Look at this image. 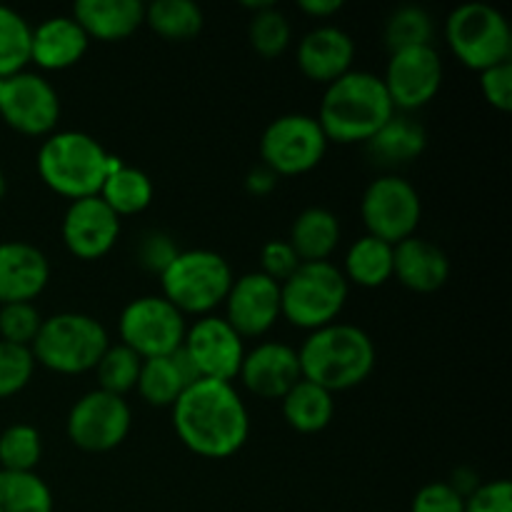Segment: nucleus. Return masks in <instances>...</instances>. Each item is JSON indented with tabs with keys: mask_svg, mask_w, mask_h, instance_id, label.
Masks as SVG:
<instances>
[{
	"mask_svg": "<svg viewBox=\"0 0 512 512\" xmlns=\"http://www.w3.org/2000/svg\"><path fill=\"white\" fill-rule=\"evenodd\" d=\"M170 410L175 435L198 458L225 460L248 443L250 413L233 383L198 380Z\"/></svg>",
	"mask_w": 512,
	"mask_h": 512,
	"instance_id": "nucleus-1",
	"label": "nucleus"
},
{
	"mask_svg": "<svg viewBox=\"0 0 512 512\" xmlns=\"http://www.w3.org/2000/svg\"><path fill=\"white\" fill-rule=\"evenodd\" d=\"M395 115L393 100L380 75L350 70L335 83L325 85L318 123L328 143H368Z\"/></svg>",
	"mask_w": 512,
	"mask_h": 512,
	"instance_id": "nucleus-2",
	"label": "nucleus"
},
{
	"mask_svg": "<svg viewBox=\"0 0 512 512\" xmlns=\"http://www.w3.org/2000/svg\"><path fill=\"white\" fill-rule=\"evenodd\" d=\"M123 160L108 153L93 135L83 130H55L43 140L38 150L40 180L45 188L60 198L73 200L95 198L103 188L105 178L118 170Z\"/></svg>",
	"mask_w": 512,
	"mask_h": 512,
	"instance_id": "nucleus-3",
	"label": "nucleus"
},
{
	"mask_svg": "<svg viewBox=\"0 0 512 512\" xmlns=\"http://www.w3.org/2000/svg\"><path fill=\"white\" fill-rule=\"evenodd\" d=\"M303 380L320 385L328 393L358 388L375 370V343L363 328L333 323L313 330L298 348Z\"/></svg>",
	"mask_w": 512,
	"mask_h": 512,
	"instance_id": "nucleus-4",
	"label": "nucleus"
},
{
	"mask_svg": "<svg viewBox=\"0 0 512 512\" xmlns=\"http://www.w3.org/2000/svg\"><path fill=\"white\" fill-rule=\"evenodd\" d=\"M110 338L98 318L85 313H55L43 318L30 353L35 365L58 375H83L95 370Z\"/></svg>",
	"mask_w": 512,
	"mask_h": 512,
	"instance_id": "nucleus-5",
	"label": "nucleus"
},
{
	"mask_svg": "<svg viewBox=\"0 0 512 512\" xmlns=\"http://www.w3.org/2000/svg\"><path fill=\"white\" fill-rule=\"evenodd\" d=\"M235 275L228 260L208 248L180 250L160 275L163 298L183 315H213L225 303Z\"/></svg>",
	"mask_w": 512,
	"mask_h": 512,
	"instance_id": "nucleus-6",
	"label": "nucleus"
},
{
	"mask_svg": "<svg viewBox=\"0 0 512 512\" xmlns=\"http://www.w3.org/2000/svg\"><path fill=\"white\" fill-rule=\"evenodd\" d=\"M348 295L350 283L338 265L330 260L300 263V268L280 283V315L295 328L313 333L338 323Z\"/></svg>",
	"mask_w": 512,
	"mask_h": 512,
	"instance_id": "nucleus-7",
	"label": "nucleus"
},
{
	"mask_svg": "<svg viewBox=\"0 0 512 512\" xmlns=\"http://www.w3.org/2000/svg\"><path fill=\"white\" fill-rule=\"evenodd\" d=\"M445 40L460 65L483 73L512 55L510 23L488 3H463L445 20Z\"/></svg>",
	"mask_w": 512,
	"mask_h": 512,
	"instance_id": "nucleus-8",
	"label": "nucleus"
},
{
	"mask_svg": "<svg viewBox=\"0 0 512 512\" xmlns=\"http://www.w3.org/2000/svg\"><path fill=\"white\" fill-rule=\"evenodd\" d=\"M328 145L318 118L288 113L275 118L260 135V160L278 178H298L323 163Z\"/></svg>",
	"mask_w": 512,
	"mask_h": 512,
	"instance_id": "nucleus-9",
	"label": "nucleus"
},
{
	"mask_svg": "<svg viewBox=\"0 0 512 512\" xmlns=\"http://www.w3.org/2000/svg\"><path fill=\"white\" fill-rule=\"evenodd\" d=\"M185 333V315L163 295H140L130 300L118 318L120 343L140 360L173 355L183 348Z\"/></svg>",
	"mask_w": 512,
	"mask_h": 512,
	"instance_id": "nucleus-10",
	"label": "nucleus"
},
{
	"mask_svg": "<svg viewBox=\"0 0 512 512\" xmlns=\"http://www.w3.org/2000/svg\"><path fill=\"white\" fill-rule=\"evenodd\" d=\"M360 218L368 235L395 248L418 233L423 200L410 180L400 175H380L360 198Z\"/></svg>",
	"mask_w": 512,
	"mask_h": 512,
	"instance_id": "nucleus-11",
	"label": "nucleus"
},
{
	"mask_svg": "<svg viewBox=\"0 0 512 512\" xmlns=\"http://www.w3.org/2000/svg\"><path fill=\"white\" fill-rule=\"evenodd\" d=\"M133 428V410L120 395L90 390L70 408L65 430L68 440L83 453H110L125 443Z\"/></svg>",
	"mask_w": 512,
	"mask_h": 512,
	"instance_id": "nucleus-12",
	"label": "nucleus"
},
{
	"mask_svg": "<svg viewBox=\"0 0 512 512\" xmlns=\"http://www.w3.org/2000/svg\"><path fill=\"white\" fill-rule=\"evenodd\" d=\"M0 118L13 130L48 138L60 120L58 90L40 73L20 70L0 80Z\"/></svg>",
	"mask_w": 512,
	"mask_h": 512,
	"instance_id": "nucleus-13",
	"label": "nucleus"
},
{
	"mask_svg": "<svg viewBox=\"0 0 512 512\" xmlns=\"http://www.w3.org/2000/svg\"><path fill=\"white\" fill-rule=\"evenodd\" d=\"M183 350L193 360L200 380L233 383L245 358V340L220 315H205L188 325Z\"/></svg>",
	"mask_w": 512,
	"mask_h": 512,
	"instance_id": "nucleus-14",
	"label": "nucleus"
},
{
	"mask_svg": "<svg viewBox=\"0 0 512 512\" xmlns=\"http://www.w3.org/2000/svg\"><path fill=\"white\" fill-rule=\"evenodd\" d=\"M445 70L433 45L390 53L383 83L395 110H420L440 93Z\"/></svg>",
	"mask_w": 512,
	"mask_h": 512,
	"instance_id": "nucleus-15",
	"label": "nucleus"
},
{
	"mask_svg": "<svg viewBox=\"0 0 512 512\" xmlns=\"http://www.w3.org/2000/svg\"><path fill=\"white\" fill-rule=\"evenodd\" d=\"M225 320L240 338H263L280 318V283L260 270L233 280L225 298Z\"/></svg>",
	"mask_w": 512,
	"mask_h": 512,
	"instance_id": "nucleus-16",
	"label": "nucleus"
},
{
	"mask_svg": "<svg viewBox=\"0 0 512 512\" xmlns=\"http://www.w3.org/2000/svg\"><path fill=\"white\" fill-rule=\"evenodd\" d=\"M60 238L78 260H100L115 248L120 238V218L95 195L73 200L63 215Z\"/></svg>",
	"mask_w": 512,
	"mask_h": 512,
	"instance_id": "nucleus-17",
	"label": "nucleus"
},
{
	"mask_svg": "<svg viewBox=\"0 0 512 512\" xmlns=\"http://www.w3.org/2000/svg\"><path fill=\"white\" fill-rule=\"evenodd\" d=\"M238 378L255 398L283 400L303 380L298 350L278 340L258 343L253 350H245Z\"/></svg>",
	"mask_w": 512,
	"mask_h": 512,
	"instance_id": "nucleus-18",
	"label": "nucleus"
},
{
	"mask_svg": "<svg viewBox=\"0 0 512 512\" xmlns=\"http://www.w3.org/2000/svg\"><path fill=\"white\" fill-rule=\"evenodd\" d=\"M295 60L305 78L330 85L353 70L355 40L338 25L323 23L303 35Z\"/></svg>",
	"mask_w": 512,
	"mask_h": 512,
	"instance_id": "nucleus-19",
	"label": "nucleus"
},
{
	"mask_svg": "<svg viewBox=\"0 0 512 512\" xmlns=\"http://www.w3.org/2000/svg\"><path fill=\"white\" fill-rule=\"evenodd\" d=\"M50 283L45 253L23 240L0 243V305L33 303Z\"/></svg>",
	"mask_w": 512,
	"mask_h": 512,
	"instance_id": "nucleus-20",
	"label": "nucleus"
},
{
	"mask_svg": "<svg viewBox=\"0 0 512 512\" xmlns=\"http://www.w3.org/2000/svg\"><path fill=\"white\" fill-rule=\"evenodd\" d=\"M90 48V38L85 30L75 23L73 15H53L45 18L33 28L30 40V63L40 70L60 73L85 58Z\"/></svg>",
	"mask_w": 512,
	"mask_h": 512,
	"instance_id": "nucleus-21",
	"label": "nucleus"
},
{
	"mask_svg": "<svg viewBox=\"0 0 512 512\" xmlns=\"http://www.w3.org/2000/svg\"><path fill=\"white\" fill-rule=\"evenodd\" d=\"M393 278L413 293H435L450 280V258L428 238L403 240L393 248Z\"/></svg>",
	"mask_w": 512,
	"mask_h": 512,
	"instance_id": "nucleus-22",
	"label": "nucleus"
},
{
	"mask_svg": "<svg viewBox=\"0 0 512 512\" xmlns=\"http://www.w3.org/2000/svg\"><path fill=\"white\" fill-rule=\"evenodd\" d=\"M73 18L90 40L120 43L145 25V5L140 0H80Z\"/></svg>",
	"mask_w": 512,
	"mask_h": 512,
	"instance_id": "nucleus-23",
	"label": "nucleus"
},
{
	"mask_svg": "<svg viewBox=\"0 0 512 512\" xmlns=\"http://www.w3.org/2000/svg\"><path fill=\"white\" fill-rule=\"evenodd\" d=\"M343 228L333 210L305 208L290 228V248L300 258V263H325L338 250Z\"/></svg>",
	"mask_w": 512,
	"mask_h": 512,
	"instance_id": "nucleus-24",
	"label": "nucleus"
},
{
	"mask_svg": "<svg viewBox=\"0 0 512 512\" xmlns=\"http://www.w3.org/2000/svg\"><path fill=\"white\" fill-rule=\"evenodd\" d=\"M365 145L380 165H408L425 153L428 133L418 120L395 113Z\"/></svg>",
	"mask_w": 512,
	"mask_h": 512,
	"instance_id": "nucleus-25",
	"label": "nucleus"
},
{
	"mask_svg": "<svg viewBox=\"0 0 512 512\" xmlns=\"http://www.w3.org/2000/svg\"><path fill=\"white\" fill-rule=\"evenodd\" d=\"M283 418L295 433L315 435L323 433L335 415V398L320 385L310 380H300L283 400H280Z\"/></svg>",
	"mask_w": 512,
	"mask_h": 512,
	"instance_id": "nucleus-26",
	"label": "nucleus"
},
{
	"mask_svg": "<svg viewBox=\"0 0 512 512\" xmlns=\"http://www.w3.org/2000/svg\"><path fill=\"white\" fill-rule=\"evenodd\" d=\"M340 270L345 280L358 288H383L393 280V245L365 233L350 245Z\"/></svg>",
	"mask_w": 512,
	"mask_h": 512,
	"instance_id": "nucleus-27",
	"label": "nucleus"
},
{
	"mask_svg": "<svg viewBox=\"0 0 512 512\" xmlns=\"http://www.w3.org/2000/svg\"><path fill=\"white\" fill-rule=\"evenodd\" d=\"M153 180L148 173L133 165H120L118 170L105 178L103 188H100L98 198L113 210L118 218H130V215H140L143 210L150 208L153 203Z\"/></svg>",
	"mask_w": 512,
	"mask_h": 512,
	"instance_id": "nucleus-28",
	"label": "nucleus"
},
{
	"mask_svg": "<svg viewBox=\"0 0 512 512\" xmlns=\"http://www.w3.org/2000/svg\"><path fill=\"white\" fill-rule=\"evenodd\" d=\"M145 25L170 43L198 38L205 25L203 8L193 0H155L145 5Z\"/></svg>",
	"mask_w": 512,
	"mask_h": 512,
	"instance_id": "nucleus-29",
	"label": "nucleus"
},
{
	"mask_svg": "<svg viewBox=\"0 0 512 512\" xmlns=\"http://www.w3.org/2000/svg\"><path fill=\"white\" fill-rule=\"evenodd\" d=\"M185 388H190V385L185 383L183 373L175 363V355L150 358L140 365V378L135 390L153 408H173Z\"/></svg>",
	"mask_w": 512,
	"mask_h": 512,
	"instance_id": "nucleus-30",
	"label": "nucleus"
},
{
	"mask_svg": "<svg viewBox=\"0 0 512 512\" xmlns=\"http://www.w3.org/2000/svg\"><path fill=\"white\" fill-rule=\"evenodd\" d=\"M53 490L38 473L0 470V512H53Z\"/></svg>",
	"mask_w": 512,
	"mask_h": 512,
	"instance_id": "nucleus-31",
	"label": "nucleus"
},
{
	"mask_svg": "<svg viewBox=\"0 0 512 512\" xmlns=\"http://www.w3.org/2000/svg\"><path fill=\"white\" fill-rule=\"evenodd\" d=\"M433 35V15L420 5H403V8L393 10L390 18L385 20L383 40L390 53L433 45Z\"/></svg>",
	"mask_w": 512,
	"mask_h": 512,
	"instance_id": "nucleus-32",
	"label": "nucleus"
},
{
	"mask_svg": "<svg viewBox=\"0 0 512 512\" xmlns=\"http://www.w3.org/2000/svg\"><path fill=\"white\" fill-rule=\"evenodd\" d=\"M30 40L33 25L18 10L0 5V80L28 68Z\"/></svg>",
	"mask_w": 512,
	"mask_h": 512,
	"instance_id": "nucleus-33",
	"label": "nucleus"
},
{
	"mask_svg": "<svg viewBox=\"0 0 512 512\" xmlns=\"http://www.w3.org/2000/svg\"><path fill=\"white\" fill-rule=\"evenodd\" d=\"M248 40L260 58L275 60L290 48L293 25H290L288 15L278 5L270 3L263 10H258V13H253V18H250Z\"/></svg>",
	"mask_w": 512,
	"mask_h": 512,
	"instance_id": "nucleus-34",
	"label": "nucleus"
},
{
	"mask_svg": "<svg viewBox=\"0 0 512 512\" xmlns=\"http://www.w3.org/2000/svg\"><path fill=\"white\" fill-rule=\"evenodd\" d=\"M43 458V438L30 423H15L0 433V470L35 473Z\"/></svg>",
	"mask_w": 512,
	"mask_h": 512,
	"instance_id": "nucleus-35",
	"label": "nucleus"
},
{
	"mask_svg": "<svg viewBox=\"0 0 512 512\" xmlns=\"http://www.w3.org/2000/svg\"><path fill=\"white\" fill-rule=\"evenodd\" d=\"M140 365L143 360L125 348L123 343H110L108 350L103 353L100 363L95 365V375H98V388L105 393H113L125 398L130 390H135L140 378Z\"/></svg>",
	"mask_w": 512,
	"mask_h": 512,
	"instance_id": "nucleus-36",
	"label": "nucleus"
},
{
	"mask_svg": "<svg viewBox=\"0 0 512 512\" xmlns=\"http://www.w3.org/2000/svg\"><path fill=\"white\" fill-rule=\"evenodd\" d=\"M35 375V358L30 348L0 340V400L13 398L28 388Z\"/></svg>",
	"mask_w": 512,
	"mask_h": 512,
	"instance_id": "nucleus-37",
	"label": "nucleus"
},
{
	"mask_svg": "<svg viewBox=\"0 0 512 512\" xmlns=\"http://www.w3.org/2000/svg\"><path fill=\"white\" fill-rule=\"evenodd\" d=\"M43 325V315L33 303L0 305V340L30 348Z\"/></svg>",
	"mask_w": 512,
	"mask_h": 512,
	"instance_id": "nucleus-38",
	"label": "nucleus"
},
{
	"mask_svg": "<svg viewBox=\"0 0 512 512\" xmlns=\"http://www.w3.org/2000/svg\"><path fill=\"white\" fill-rule=\"evenodd\" d=\"M180 253V248L175 245V240L168 233H160V230H150L140 238L138 245V263L140 268H145L148 273L163 275L165 268L175 260V255Z\"/></svg>",
	"mask_w": 512,
	"mask_h": 512,
	"instance_id": "nucleus-39",
	"label": "nucleus"
},
{
	"mask_svg": "<svg viewBox=\"0 0 512 512\" xmlns=\"http://www.w3.org/2000/svg\"><path fill=\"white\" fill-rule=\"evenodd\" d=\"M300 268V258L288 240H268L260 250V273L275 283H285Z\"/></svg>",
	"mask_w": 512,
	"mask_h": 512,
	"instance_id": "nucleus-40",
	"label": "nucleus"
},
{
	"mask_svg": "<svg viewBox=\"0 0 512 512\" xmlns=\"http://www.w3.org/2000/svg\"><path fill=\"white\" fill-rule=\"evenodd\" d=\"M480 93L500 113L512 110V63H500L480 73Z\"/></svg>",
	"mask_w": 512,
	"mask_h": 512,
	"instance_id": "nucleus-41",
	"label": "nucleus"
},
{
	"mask_svg": "<svg viewBox=\"0 0 512 512\" xmlns=\"http://www.w3.org/2000/svg\"><path fill=\"white\" fill-rule=\"evenodd\" d=\"M465 512H512L510 480H490L480 483L475 493L465 498Z\"/></svg>",
	"mask_w": 512,
	"mask_h": 512,
	"instance_id": "nucleus-42",
	"label": "nucleus"
},
{
	"mask_svg": "<svg viewBox=\"0 0 512 512\" xmlns=\"http://www.w3.org/2000/svg\"><path fill=\"white\" fill-rule=\"evenodd\" d=\"M410 512H465V498L448 483H428L415 493Z\"/></svg>",
	"mask_w": 512,
	"mask_h": 512,
	"instance_id": "nucleus-43",
	"label": "nucleus"
},
{
	"mask_svg": "<svg viewBox=\"0 0 512 512\" xmlns=\"http://www.w3.org/2000/svg\"><path fill=\"white\" fill-rule=\"evenodd\" d=\"M275 185H278V175L270 173L265 165L250 170L248 178H245V190H248L250 195H255V198H265V195H270L275 190Z\"/></svg>",
	"mask_w": 512,
	"mask_h": 512,
	"instance_id": "nucleus-44",
	"label": "nucleus"
},
{
	"mask_svg": "<svg viewBox=\"0 0 512 512\" xmlns=\"http://www.w3.org/2000/svg\"><path fill=\"white\" fill-rule=\"evenodd\" d=\"M298 8L303 10L305 15L315 20H325V18H333L335 13L345 8L343 0H300Z\"/></svg>",
	"mask_w": 512,
	"mask_h": 512,
	"instance_id": "nucleus-45",
	"label": "nucleus"
},
{
	"mask_svg": "<svg viewBox=\"0 0 512 512\" xmlns=\"http://www.w3.org/2000/svg\"><path fill=\"white\" fill-rule=\"evenodd\" d=\"M450 488L455 490V493L458 495H463V498H468L470 493H475V488H478L480 485V478H478V473H475V470H470V468H458L453 473V478H450Z\"/></svg>",
	"mask_w": 512,
	"mask_h": 512,
	"instance_id": "nucleus-46",
	"label": "nucleus"
},
{
	"mask_svg": "<svg viewBox=\"0 0 512 512\" xmlns=\"http://www.w3.org/2000/svg\"><path fill=\"white\" fill-rule=\"evenodd\" d=\"M5 193H8V180H5L3 170H0V200L5 198Z\"/></svg>",
	"mask_w": 512,
	"mask_h": 512,
	"instance_id": "nucleus-47",
	"label": "nucleus"
}]
</instances>
